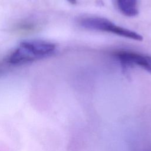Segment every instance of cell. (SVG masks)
<instances>
[{"mask_svg":"<svg viewBox=\"0 0 151 151\" xmlns=\"http://www.w3.org/2000/svg\"><path fill=\"white\" fill-rule=\"evenodd\" d=\"M55 45L44 40H28L20 42L18 47L8 58V62L13 64L27 63L52 55Z\"/></svg>","mask_w":151,"mask_h":151,"instance_id":"6da1fadb","label":"cell"},{"mask_svg":"<svg viewBox=\"0 0 151 151\" xmlns=\"http://www.w3.org/2000/svg\"><path fill=\"white\" fill-rule=\"evenodd\" d=\"M80 25L81 27L90 30L107 32L136 41H142L143 40V37L140 34L132 30L119 26L103 17L84 18L80 21Z\"/></svg>","mask_w":151,"mask_h":151,"instance_id":"7a4b0ae2","label":"cell"},{"mask_svg":"<svg viewBox=\"0 0 151 151\" xmlns=\"http://www.w3.org/2000/svg\"><path fill=\"white\" fill-rule=\"evenodd\" d=\"M124 70L139 66L151 73V56L129 51H119L115 54Z\"/></svg>","mask_w":151,"mask_h":151,"instance_id":"3957f363","label":"cell"},{"mask_svg":"<svg viewBox=\"0 0 151 151\" xmlns=\"http://www.w3.org/2000/svg\"><path fill=\"white\" fill-rule=\"evenodd\" d=\"M119 11L125 16L132 17L139 13L137 0H116Z\"/></svg>","mask_w":151,"mask_h":151,"instance_id":"277c9868","label":"cell"},{"mask_svg":"<svg viewBox=\"0 0 151 151\" xmlns=\"http://www.w3.org/2000/svg\"><path fill=\"white\" fill-rule=\"evenodd\" d=\"M69 3H70L71 4L74 5L77 4V1L76 0H67Z\"/></svg>","mask_w":151,"mask_h":151,"instance_id":"5b68a950","label":"cell"}]
</instances>
